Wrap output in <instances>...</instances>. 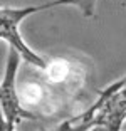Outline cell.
<instances>
[{
    "label": "cell",
    "instance_id": "1",
    "mask_svg": "<svg viewBox=\"0 0 126 131\" xmlns=\"http://www.w3.org/2000/svg\"><path fill=\"white\" fill-rule=\"evenodd\" d=\"M57 5H77V2L76 0H54V2H49V4H44V5H34V7H25V8H12V7L2 8V27H0L2 39L10 44L12 49H15L25 62L35 66L39 69H44V71L49 67V64H47L46 59L37 56L34 50H30L24 44L22 37H20V32H19V24L25 17L34 14V12L49 10V8H54Z\"/></svg>",
    "mask_w": 126,
    "mask_h": 131
},
{
    "label": "cell",
    "instance_id": "2",
    "mask_svg": "<svg viewBox=\"0 0 126 131\" xmlns=\"http://www.w3.org/2000/svg\"><path fill=\"white\" fill-rule=\"evenodd\" d=\"M20 54L15 49L10 50L7 59V69L2 81V113H4V129L2 131H15V124L20 119H39V116L34 113H29L20 106V99L15 89V76L19 67Z\"/></svg>",
    "mask_w": 126,
    "mask_h": 131
},
{
    "label": "cell",
    "instance_id": "3",
    "mask_svg": "<svg viewBox=\"0 0 126 131\" xmlns=\"http://www.w3.org/2000/svg\"><path fill=\"white\" fill-rule=\"evenodd\" d=\"M96 4H98V0H77V7L82 10V15L84 17L94 15Z\"/></svg>",
    "mask_w": 126,
    "mask_h": 131
}]
</instances>
